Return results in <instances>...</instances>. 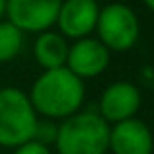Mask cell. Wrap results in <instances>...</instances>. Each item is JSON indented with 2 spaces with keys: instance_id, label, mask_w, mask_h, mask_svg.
I'll list each match as a JSON object with an SVG mask.
<instances>
[{
  "instance_id": "obj_1",
  "label": "cell",
  "mask_w": 154,
  "mask_h": 154,
  "mask_svg": "<svg viewBox=\"0 0 154 154\" xmlns=\"http://www.w3.org/2000/svg\"><path fill=\"white\" fill-rule=\"evenodd\" d=\"M29 102L39 117L63 121L80 111L86 98L84 80L66 66L43 70L29 90Z\"/></svg>"
},
{
  "instance_id": "obj_2",
  "label": "cell",
  "mask_w": 154,
  "mask_h": 154,
  "mask_svg": "<svg viewBox=\"0 0 154 154\" xmlns=\"http://www.w3.org/2000/svg\"><path fill=\"white\" fill-rule=\"evenodd\" d=\"M109 123L98 109L76 111L59 123L55 148L59 154H105Z\"/></svg>"
},
{
  "instance_id": "obj_3",
  "label": "cell",
  "mask_w": 154,
  "mask_h": 154,
  "mask_svg": "<svg viewBox=\"0 0 154 154\" xmlns=\"http://www.w3.org/2000/svg\"><path fill=\"white\" fill-rule=\"evenodd\" d=\"M39 115L29 96L14 86L0 88V146L16 148L33 139Z\"/></svg>"
},
{
  "instance_id": "obj_4",
  "label": "cell",
  "mask_w": 154,
  "mask_h": 154,
  "mask_svg": "<svg viewBox=\"0 0 154 154\" xmlns=\"http://www.w3.org/2000/svg\"><path fill=\"white\" fill-rule=\"evenodd\" d=\"M98 39L109 51L123 53L135 47L140 35V23L131 6L121 2H111L100 8L96 22Z\"/></svg>"
},
{
  "instance_id": "obj_5",
  "label": "cell",
  "mask_w": 154,
  "mask_h": 154,
  "mask_svg": "<svg viewBox=\"0 0 154 154\" xmlns=\"http://www.w3.org/2000/svg\"><path fill=\"white\" fill-rule=\"evenodd\" d=\"M63 0H6V18L23 33H41L55 26Z\"/></svg>"
},
{
  "instance_id": "obj_6",
  "label": "cell",
  "mask_w": 154,
  "mask_h": 154,
  "mask_svg": "<svg viewBox=\"0 0 154 154\" xmlns=\"http://www.w3.org/2000/svg\"><path fill=\"white\" fill-rule=\"evenodd\" d=\"M109 55H111V51L98 37L88 35L82 39H74V43L68 45L64 66L82 80L96 78L107 68Z\"/></svg>"
},
{
  "instance_id": "obj_7",
  "label": "cell",
  "mask_w": 154,
  "mask_h": 154,
  "mask_svg": "<svg viewBox=\"0 0 154 154\" xmlns=\"http://www.w3.org/2000/svg\"><path fill=\"white\" fill-rule=\"evenodd\" d=\"M140 103H143V96L137 84L119 80V82L109 84L102 92L96 109L109 125H113L135 117L140 109Z\"/></svg>"
},
{
  "instance_id": "obj_8",
  "label": "cell",
  "mask_w": 154,
  "mask_h": 154,
  "mask_svg": "<svg viewBox=\"0 0 154 154\" xmlns=\"http://www.w3.org/2000/svg\"><path fill=\"white\" fill-rule=\"evenodd\" d=\"M98 14V0H63L55 26L66 39H82L94 33Z\"/></svg>"
},
{
  "instance_id": "obj_9",
  "label": "cell",
  "mask_w": 154,
  "mask_h": 154,
  "mask_svg": "<svg viewBox=\"0 0 154 154\" xmlns=\"http://www.w3.org/2000/svg\"><path fill=\"white\" fill-rule=\"evenodd\" d=\"M107 150H111V154H152V129L137 117L109 125Z\"/></svg>"
},
{
  "instance_id": "obj_10",
  "label": "cell",
  "mask_w": 154,
  "mask_h": 154,
  "mask_svg": "<svg viewBox=\"0 0 154 154\" xmlns=\"http://www.w3.org/2000/svg\"><path fill=\"white\" fill-rule=\"evenodd\" d=\"M66 55H68L66 37L60 35L59 31L45 29L37 35V39L33 43V57H35V63L43 70L64 66Z\"/></svg>"
},
{
  "instance_id": "obj_11",
  "label": "cell",
  "mask_w": 154,
  "mask_h": 154,
  "mask_svg": "<svg viewBox=\"0 0 154 154\" xmlns=\"http://www.w3.org/2000/svg\"><path fill=\"white\" fill-rule=\"evenodd\" d=\"M23 47V31L12 22L0 20V63L16 59Z\"/></svg>"
},
{
  "instance_id": "obj_12",
  "label": "cell",
  "mask_w": 154,
  "mask_h": 154,
  "mask_svg": "<svg viewBox=\"0 0 154 154\" xmlns=\"http://www.w3.org/2000/svg\"><path fill=\"white\" fill-rule=\"evenodd\" d=\"M57 133H59V121L53 119H37V125H35V133H33V140L45 144V146H51L57 140Z\"/></svg>"
},
{
  "instance_id": "obj_13",
  "label": "cell",
  "mask_w": 154,
  "mask_h": 154,
  "mask_svg": "<svg viewBox=\"0 0 154 154\" xmlns=\"http://www.w3.org/2000/svg\"><path fill=\"white\" fill-rule=\"evenodd\" d=\"M12 154H53V152H51V146H45V144L31 139L27 143H22L20 146H16Z\"/></svg>"
},
{
  "instance_id": "obj_14",
  "label": "cell",
  "mask_w": 154,
  "mask_h": 154,
  "mask_svg": "<svg viewBox=\"0 0 154 154\" xmlns=\"http://www.w3.org/2000/svg\"><path fill=\"white\" fill-rule=\"evenodd\" d=\"M140 80H143L148 88L154 90V68L152 66H144L143 70H140Z\"/></svg>"
},
{
  "instance_id": "obj_15",
  "label": "cell",
  "mask_w": 154,
  "mask_h": 154,
  "mask_svg": "<svg viewBox=\"0 0 154 154\" xmlns=\"http://www.w3.org/2000/svg\"><path fill=\"white\" fill-rule=\"evenodd\" d=\"M6 16V0H0V20Z\"/></svg>"
},
{
  "instance_id": "obj_16",
  "label": "cell",
  "mask_w": 154,
  "mask_h": 154,
  "mask_svg": "<svg viewBox=\"0 0 154 154\" xmlns=\"http://www.w3.org/2000/svg\"><path fill=\"white\" fill-rule=\"evenodd\" d=\"M143 2H144V6H146L148 10H152V12H154V0H143Z\"/></svg>"
},
{
  "instance_id": "obj_17",
  "label": "cell",
  "mask_w": 154,
  "mask_h": 154,
  "mask_svg": "<svg viewBox=\"0 0 154 154\" xmlns=\"http://www.w3.org/2000/svg\"><path fill=\"white\" fill-rule=\"evenodd\" d=\"M152 135H154V131H152Z\"/></svg>"
}]
</instances>
